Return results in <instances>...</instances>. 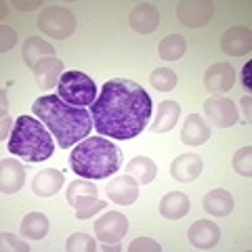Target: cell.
<instances>
[{
    "label": "cell",
    "instance_id": "obj_11",
    "mask_svg": "<svg viewBox=\"0 0 252 252\" xmlns=\"http://www.w3.org/2000/svg\"><path fill=\"white\" fill-rule=\"evenodd\" d=\"M107 198L114 204H120V206H130L132 202H137L139 198V183L130 175L124 177H116L107 183L105 187Z\"/></svg>",
    "mask_w": 252,
    "mask_h": 252
},
{
    "label": "cell",
    "instance_id": "obj_39",
    "mask_svg": "<svg viewBox=\"0 0 252 252\" xmlns=\"http://www.w3.org/2000/svg\"><path fill=\"white\" fill-rule=\"evenodd\" d=\"M101 250H103V252H120L122 248L116 246V244H105V246H101Z\"/></svg>",
    "mask_w": 252,
    "mask_h": 252
},
{
    "label": "cell",
    "instance_id": "obj_2",
    "mask_svg": "<svg viewBox=\"0 0 252 252\" xmlns=\"http://www.w3.org/2000/svg\"><path fill=\"white\" fill-rule=\"evenodd\" d=\"M32 112L40 120L61 149H69L84 141L93 130V116L89 109L65 103L59 94H42L34 101Z\"/></svg>",
    "mask_w": 252,
    "mask_h": 252
},
{
    "label": "cell",
    "instance_id": "obj_17",
    "mask_svg": "<svg viewBox=\"0 0 252 252\" xmlns=\"http://www.w3.org/2000/svg\"><path fill=\"white\" fill-rule=\"evenodd\" d=\"M235 82V69L229 65V63H215L206 76H204V84L210 93H225L229 91Z\"/></svg>",
    "mask_w": 252,
    "mask_h": 252
},
{
    "label": "cell",
    "instance_id": "obj_29",
    "mask_svg": "<svg viewBox=\"0 0 252 252\" xmlns=\"http://www.w3.org/2000/svg\"><path fill=\"white\" fill-rule=\"evenodd\" d=\"M105 206H107V202L99 200L97 195H94V198H84L78 202L74 206V212H76V219L84 220V219H91L93 215H97L99 210H105Z\"/></svg>",
    "mask_w": 252,
    "mask_h": 252
},
{
    "label": "cell",
    "instance_id": "obj_16",
    "mask_svg": "<svg viewBox=\"0 0 252 252\" xmlns=\"http://www.w3.org/2000/svg\"><path fill=\"white\" fill-rule=\"evenodd\" d=\"M32 72H34L36 84L42 91H51L59 84V78L63 74V61L57 57H44L42 61H38V65Z\"/></svg>",
    "mask_w": 252,
    "mask_h": 252
},
{
    "label": "cell",
    "instance_id": "obj_8",
    "mask_svg": "<svg viewBox=\"0 0 252 252\" xmlns=\"http://www.w3.org/2000/svg\"><path fill=\"white\" fill-rule=\"evenodd\" d=\"M128 231V219L122 212H105L101 219L94 220V235L103 244L120 242Z\"/></svg>",
    "mask_w": 252,
    "mask_h": 252
},
{
    "label": "cell",
    "instance_id": "obj_15",
    "mask_svg": "<svg viewBox=\"0 0 252 252\" xmlns=\"http://www.w3.org/2000/svg\"><path fill=\"white\" fill-rule=\"evenodd\" d=\"M158 23H160V15H158V9L149 2H141L128 15V26L139 32V34H152L156 32Z\"/></svg>",
    "mask_w": 252,
    "mask_h": 252
},
{
    "label": "cell",
    "instance_id": "obj_6",
    "mask_svg": "<svg viewBox=\"0 0 252 252\" xmlns=\"http://www.w3.org/2000/svg\"><path fill=\"white\" fill-rule=\"evenodd\" d=\"M76 17L65 6H49L42 9L38 15V30L42 34L55 38V40H65L76 32Z\"/></svg>",
    "mask_w": 252,
    "mask_h": 252
},
{
    "label": "cell",
    "instance_id": "obj_23",
    "mask_svg": "<svg viewBox=\"0 0 252 252\" xmlns=\"http://www.w3.org/2000/svg\"><path fill=\"white\" fill-rule=\"evenodd\" d=\"M189 198L181 191H170L160 202V215L168 220H179L189 212Z\"/></svg>",
    "mask_w": 252,
    "mask_h": 252
},
{
    "label": "cell",
    "instance_id": "obj_4",
    "mask_svg": "<svg viewBox=\"0 0 252 252\" xmlns=\"http://www.w3.org/2000/svg\"><path fill=\"white\" fill-rule=\"evenodd\" d=\"M6 147L13 156H19L21 160L36 164L49 160L53 156L55 141L51 130H46L40 120H36L32 116H19L15 120Z\"/></svg>",
    "mask_w": 252,
    "mask_h": 252
},
{
    "label": "cell",
    "instance_id": "obj_38",
    "mask_svg": "<svg viewBox=\"0 0 252 252\" xmlns=\"http://www.w3.org/2000/svg\"><path fill=\"white\" fill-rule=\"evenodd\" d=\"M250 69H252V63L248 61L246 65H244V72H242V82H244V86L250 91L252 89V82H250Z\"/></svg>",
    "mask_w": 252,
    "mask_h": 252
},
{
    "label": "cell",
    "instance_id": "obj_19",
    "mask_svg": "<svg viewBox=\"0 0 252 252\" xmlns=\"http://www.w3.org/2000/svg\"><path fill=\"white\" fill-rule=\"evenodd\" d=\"M63 172L55 170V168H44L40 172H36L34 181H32V191H34L38 198H51L61 189L63 185Z\"/></svg>",
    "mask_w": 252,
    "mask_h": 252
},
{
    "label": "cell",
    "instance_id": "obj_13",
    "mask_svg": "<svg viewBox=\"0 0 252 252\" xmlns=\"http://www.w3.org/2000/svg\"><path fill=\"white\" fill-rule=\"evenodd\" d=\"M202 158L198 154H181L170 164V177L179 183H191L202 175Z\"/></svg>",
    "mask_w": 252,
    "mask_h": 252
},
{
    "label": "cell",
    "instance_id": "obj_32",
    "mask_svg": "<svg viewBox=\"0 0 252 252\" xmlns=\"http://www.w3.org/2000/svg\"><path fill=\"white\" fill-rule=\"evenodd\" d=\"M0 242H2V250H17V252H30V246L23 240H19L17 235L13 233H2L0 235Z\"/></svg>",
    "mask_w": 252,
    "mask_h": 252
},
{
    "label": "cell",
    "instance_id": "obj_3",
    "mask_svg": "<svg viewBox=\"0 0 252 252\" xmlns=\"http://www.w3.org/2000/svg\"><path fill=\"white\" fill-rule=\"evenodd\" d=\"M122 166V152L114 143L103 137H89L80 141L72 156H69V168L76 177L99 181L116 175Z\"/></svg>",
    "mask_w": 252,
    "mask_h": 252
},
{
    "label": "cell",
    "instance_id": "obj_36",
    "mask_svg": "<svg viewBox=\"0 0 252 252\" xmlns=\"http://www.w3.org/2000/svg\"><path fill=\"white\" fill-rule=\"evenodd\" d=\"M0 126H2V128H0V139H6V137H9V130L13 128V126H15V122L11 120V118H2V124H0Z\"/></svg>",
    "mask_w": 252,
    "mask_h": 252
},
{
    "label": "cell",
    "instance_id": "obj_5",
    "mask_svg": "<svg viewBox=\"0 0 252 252\" xmlns=\"http://www.w3.org/2000/svg\"><path fill=\"white\" fill-rule=\"evenodd\" d=\"M57 91H59L57 94L65 103L76 105V107H91L99 94L93 78L86 76L84 72H76V69L61 74Z\"/></svg>",
    "mask_w": 252,
    "mask_h": 252
},
{
    "label": "cell",
    "instance_id": "obj_18",
    "mask_svg": "<svg viewBox=\"0 0 252 252\" xmlns=\"http://www.w3.org/2000/svg\"><path fill=\"white\" fill-rule=\"evenodd\" d=\"M210 139V126L206 124L202 116L191 114L187 116V120L183 124V130H181V143H185L189 147L202 145Z\"/></svg>",
    "mask_w": 252,
    "mask_h": 252
},
{
    "label": "cell",
    "instance_id": "obj_28",
    "mask_svg": "<svg viewBox=\"0 0 252 252\" xmlns=\"http://www.w3.org/2000/svg\"><path fill=\"white\" fill-rule=\"evenodd\" d=\"M149 82H152V86L156 91H162V93H170L172 89L177 86L179 82V76L172 72V69L168 67H158L156 72L149 76Z\"/></svg>",
    "mask_w": 252,
    "mask_h": 252
},
{
    "label": "cell",
    "instance_id": "obj_14",
    "mask_svg": "<svg viewBox=\"0 0 252 252\" xmlns=\"http://www.w3.org/2000/svg\"><path fill=\"white\" fill-rule=\"evenodd\" d=\"M26 183V168L17 160H0V191L4 195L17 193Z\"/></svg>",
    "mask_w": 252,
    "mask_h": 252
},
{
    "label": "cell",
    "instance_id": "obj_31",
    "mask_svg": "<svg viewBox=\"0 0 252 252\" xmlns=\"http://www.w3.org/2000/svg\"><path fill=\"white\" fill-rule=\"evenodd\" d=\"M233 170L242 177H252V147H240L238 152L233 154Z\"/></svg>",
    "mask_w": 252,
    "mask_h": 252
},
{
    "label": "cell",
    "instance_id": "obj_30",
    "mask_svg": "<svg viewBox=\"0 0 252 252\" xmlns=\"http://www.w3.org/2000/svg\"><path fill=\"white\" fill-rule=\"evenodd\" d=\"M65 250L67 252H94L97 250V244H94L93 235L78 231L74 235H69L65 242Z\"/></svg>",
    "mask_w": 252,
    "mask_h": 252
},
{
    "label": "cell",
    "instance_id": "obj_22",
    "mask_svg": "<svg viewBox=\"0 0 252 252\" xmlns=\"http://www.w3.org/2000/svg\"><path fill=\"white\" fill-rule=\"evenodd\" d=\"M44 57H55L53 44L44 42L38 36H30L26 44H23V63H26V67L34 69L38 65V61H42Z\"/></svg>",
    "mask_w": 252,
    "mask_h": 252
},
{
    "label": "cell",
    "instance_id": "obj_40",
    "mask_svg": "<svg viewBox=\"0 0 252 252\" xmlns=\"http://www.w3.org/2000/svg\"><path fill=\"white\" fill-rule=\"evenodd\" d=\"M0 99H2V109H0V114H2V118L6 116V93L2 91L0 93Z\"/></svg>",
    "mask_w": 252,
    "mask_h": 252
},
{
    "label": "cell",
    "instance_id": "obj_24",
    "mask_svg": "<svg viewBox=\"0 0 252 252\" xmlns=\"http://www.w3.org/2000/svg\"><path fill=\"white\" fill-rule=\"evenodd\" d=\"M126 175H130L139 185H149L158 177V166L147 156H137L126 164Z\"/></svg>",
    "mask_w": 252,
    "mask_h": 252
},
{
    "label": "cell",
    "instance_id": "obj_21",
    "mask_svg": "<svg viewBox=\"0 0 252 252\" xmlns=\"http://www.w3.org/2000/svg\"><path fill=\"white\" fill-rule=\"evenodd\" d=\"M181 116V107L177 101H162L160 107H158L156 120L149 126V130L156 132V135H162V132H168L177 126V120Z\"/></svg>",
    "mask_w": 252,
    "mask_h": 252
},
{
    "label": "cell",
    "instance_id": "obj_1",
    "mask_svg": "<svg viewBox=\"0 0 252 252\" xmlns=\"http://www.w3.org/2000/svg\"><path fill=\"white\" fill-rule=\"evenodd\" d=\"M152 112L154 101L149 93L126 78L107 80L91 105L94 130L118 141L139 137L145 126H149Z\"/></svg>",
    "mask_w": 252,
    "mask_h": 252
},
{
    "label": "cell",
    "instance_id": "obj_26",
    "mask_svg": "<svg viewBox=\"0 0 252 252\" xmlns=\"http://www.w3.org/2000/svg\"><path fill=\"white\" fill-rule=\"evenodd\" d=\"M185 51H187V42H185V38L179 36V34L166 36V38H164V40L160 42V46H158V53H160V57L166 59V61H177V59H181V57L185 55Z\"/></svg>",
    "mask_w": 252,
    "mask_h": 252
},
{
    "label": "cell",
    "instance_id": "obj_9",
    "mask_svg": "<svg viewBox=\"0 0 252 252\" xmlns=\"http://www.w3.org/2000/svg\"><path fill=\"white\" fill-rule=\"evenodd\" d=\"M204 112L210 118V122L220 128H229L238 122V107L231 99H225L220 94H215L204 101Z\"/></svg>",
    "mask_w": 252,
    "mask_h": 252
},
{
    "label": "cell",
    "instance_id": "obj_27",
    "mask_svg": "<svg viewBox=\"0 0 252 252\" xmlns=\"http://www.w3.org/2000/svg\"><path fill=\"white\" fill-rule=\"evenodd\" d=\"M97 191H99V189H97V185H94L93 181L78 179V181H74V183H69L65 198H67V202L72 204V206H76V204L80 200H84V198H94Z\"/></svg>",
    "mask_w": 252,
    "mask_h": 252
},
{
    "label": "cell",
    "instance_id": "obj_12",
    "mask_svg": "<svg viewBox=\"0 0 252 252\" xmlns=\"http://www.w3.org/2000/svg\"><path fill=\"white\" fill-rule=\"evenodd\" d=\"M189 242H191L193 248H200V250H210L215 248L219 240H220V229L219 225H215L212 220L206 219H200L189 227Z\"/></svg>",
    "mask_w": 252,
    "mask_h": 252
},
{
    "label": "cell",
    "instance_id": "obj_10",
    "mask_svg": "<svg viewBox=\"0 0 252 252\" xmlns=\"http://www.w3.org/2000/svg\"><path fill=\"white\" fill-rule=\"evenodd\" d=\"M220 49L229 57H244L252 49V32L246 26H233L220 38Z\"/></svg>",
    "mask_w": 252,
    "mask_h": 252
},
{
    "label": "cell",
    "instance_id": "obj_35",
    "mask_svg": "<svg viewBox=\"0 0 252 252\" xmlns=\"http://www.w3.org/2000/svg\"><path fill=\"white\" fill-rule=\"evenodd\" d=\"M42 4V0H34V2H21V0H15L13 6H17L19 11H32V9H36V6H40Z\"/></svg>",
    "mask_w": 252,
    "mask_h": 252
},
{
    "label": "cell",
    "instance_id": "obj_37",
    "mask_svg": "<svg viewBox=\"0 0 252 252\" xmlns=\"http://www.w3.org/2000/svg\"><path fill=\"white\" fill-rule=\"evenodd\" d=\"M240 103H242V107H244V114H246V120L250 122L252 120V99H250V94H246V97H242V101H240Z\"/></svg>",
    "mask_w": 252,
    "mask_h": 252
},
{
    "label": "cell",
    "instance_id": "obj_7",
    "mask_svg": "<svg viewBox=\"0 0 252 252\" xmlns=\"http://www.w3.org/2000/svg\"><path fill=\"white\" fill-rule=\"evenodd\" d=\"M215 15V4L210 0H183L177 6V17L187 28H202Z\"/></svg>",
    "mask_w": 252,
    "mask_h": 252
},
{
    "label": "cell",
    "instance_id": "obj_25",
    "mask_svg": "<svg viewBox=\"0 0 252 252\" xmlns=\"http://www.w3.org/2000/svg\"><path fill=\"white\" fill-rule=\"evenodd\" d=\"M49 219L42 212H30L21 220V233L30 240H42L49 233Z\"/></svg>",
    "mask_w": 252,
    "mask_h": 252
},
{
    "label": "cell",
    "instance_id": "obj_20",
    "mask_svg": "<svg viewBox=\"0 0 252 252\" xmlns=\"http://www.w3.org/2000/svg\"><path fill=\"white\" fill-rule=\"evenodd\" d=\"M202 206L212 217H227L233 210V195L227 189H212L204 195Z\"/></svg>",
    "mask_w": 252,
    "mask_h": 252
},
{
    "label": "cell",
    "instance_id": "obj_34",
    "mask_svg": "<svg viewBox=\"0 0 252 252\" xmlns=\"http://www.w3.org/2000/svg\"><path fill=\"white\" fill-rule=\"evenodd\" d=\"M0 36H2V42H0V51L6 53L9 49H13L15 42H17V34H15V30L9 28V26H2L0 28Z\"/></svg>",
    "mask_w": 252,
    "mask_h": 252
},
{
    "label": "cell",
    "instance_id": "obj_33",
    "mask_svg": "<svg viewBox=\"0 0 252 252\" xmlns=\"http://www.w3.org/2000/svg\"><path fill=\"white\" fill-rule=\"evenodd\" d=\"M128 250H130V252H145V250H149V252H160L162 246H160L158 242L149 240V238H137V240L128 246Z\"/></svg>",
    "mask_w": 252,
    "mask_h": 252
}]
</instances>
